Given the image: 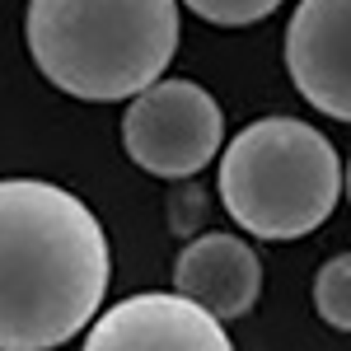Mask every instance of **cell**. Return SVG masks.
<instances>
[{
    "instance_id": "cell-1",
    "label": "cell",
    "mask_w": 351,
    "mask_h": 351,
    "mask_svg": "<svg viewBox=\"0 0 351 351\" xmlns=\"http://www.w3.org/2000/svg\"><path fill=\"white\" fill-rule=\"evenodd\" d=\"M108 234L75 192L0 178V351H56L108 295Z\"/></svg>"
},
{
    "instance_id": "cell-2",
    "label": "cell",
    "mask_w": 351,
    "mask_h": 351,
    "mask_svg": "<svg viewBox=\"0 0 351 351\" xmlns=\"http://www.w3.org/2000/svg\"><path fill=\"white\" fill-rule=\"evenodd\" d=\"M24 38L61 94L117 104L164 80L178 52V0H28Z\"/></svg>"
},
{
    "instance_id": "cell-4",
    "label": "cell",
    "mask_w": 351,
    "mask_h": 351,
    "mask_svg": "<svg viewBox=\"0 0 351 351\" xmlns=\"http://www.w3.org/2000/svg\"><path fill=\"white\" fill-rule=\"evenodd\" d=\"M225 112L197 80H155L122 117V145L132 164L155 178H192L220 155Z\"/></svg>"
},
{
    "instance_id": "cell-5",
    "label": "cell",
    "mask_w": 351,
    "mask_h": 351,
    "mask_svg": "<svg viewBox=\"0 0 351 351\" xmlns=\"http://www.w3.org/2000/svg\"><path fill=\"white\" fill-rule=\"evenodd\" d=\"M80 351H234V342L183 295L145 291L94 314Z\"/></svg>"
},
{
    "instance_id": "cell-8",
    "label": "cell",
    "mask_w": 351,
    "mask_h": 351,
    "mask_svg": "<svg viewBox=\"0 0 351 351\" xmlns=\"http://www.w3.org/2000/svg\"><path fill=\"white\" fill-rule=\"evenodd\" d=\"M314 309H319V319L328 328H337V332L351 328V258L347 253L328 258L319 267V276H314Z\"/></svg>"
},
{
    "instance_id": "cell-3",
    "label": "cell",
    "mask_w": 351,
    "mask_h": 351,
    "mask_svg": "<svg viewBox=\"0 0 351 351\" xmlns=\"http://www.w3.org/2000/svg\"><path fill=\"white\" fill-rule=\"evenodd\" d=\"M220 202L253 239H304L342 202L337 145L300 117H263L225 145Z\"/></svg>"
},
{
    "instance_id": "cell-9",
    "label": "cell",
    "mask_w": 351,
    "mask_h": 351,
    "mask_svg": "<svg viewBox=\"0 0 351 351\" xmlns=\"http://www.w3.org/2000/svg\"><path fill=\"white\" fill-rule=\"evenodd\" d=\"M197 19H206V24H220V28H243V24H258V19H267L271 10L281 5V0H183Z\"/></svg>"
},
{
    "instance_id": "cell-7",
    "label": "cell",
    "mask_w": 351,
    "mask_h": 351,
    "mask_svg": "<svg viewBox=\"0 0 351 351\" xmlns=\"http://www.w3.org/2000/svg\"><path fill=\"white\" fill-rule=\"evenodd\" d=\"M173 295L197 304L216 324L243 319L263 295V263L258 253L234 234H202L192 239L173 263Z\"/></svg>"
},
{
    "instance_id": "cell-6",
    "label": "cell",
    "mask_w": 351,
    "mask_h": 351,
    "mask_svg": "<svg viewBox=\"0 0 351 351\" xmlns=\"http://www.w3.org/2000/svg\"><path fill=\"white\" fill-rule=\"evenodd\" d=\"M347 28L351 0H300L286 28V71L295 80L300 99L332 122L351 117Z\"/></svg>"
}]
</instances>
